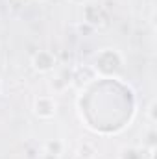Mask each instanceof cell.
Instances as JSON below:
<instances>
[{
  "label": "cell",
  "mask_w": 157,
  "mask_h": 159,
  "mask_svg": "<svg viewBox=\"0 0 157 159\" xmlns=\"http://www.w3.org/2000/svg\"><path fill=\"white\" fill-rule=\"evenodd\" d=\"M98 78H115L124 69V56L117 48H104L94 56L91 65Z\"/></svg>",
  "instance_id": "6da1fadb"
},
{
  "label": "cell",
  "mask_w": 157,
  "mask_h": 159,
  "mask_svg": "<svg viewBox=\"0 0 157 159\" xmlns=\"http://www.w3.org/2000/svg\"><path fill=\"white\" fill-rule=\"evenodd\" d=\"M0 93H2V83H0Z\"/></svg>",
  "instance_id": "5bb4252c"
},
{
  "label": "cell",
  "mask_w": 157,
  "mask_h": 159,
  "mask_svg": "<svg viewBox=\"0 0 157 159\" xmlns=\"http://www.w3.org/2000/svg\"><path fill=\"white\" fill-rule=\"evenodd\" d=\"M81 19H83V22L91 24L92 28H100V26L105 24V13H104V9L100 6L89 4V2L83 6V17Z\"/></svg>",
  "instance_id": "5b68a950"
},
{
  "label": "cell",
  "mask_w": 157,
  "mask_h": 159,
  "mask_svg": "<svg viewBox=\"0 0 157 159\" xmlns=\"http://www.w3.org/2000/svg\"><path fill=\"white\" fill-rule=\"evenodd\" d=\"M157 102L155 100H152L150 104H148V109H146V115H148V120L154 124V122H157Z\"/></svg>",
  "instance_id": "30bf717a"
},
{
  "label": "cell",
  "mask_w": 157,
  "mask_h": 159,
  "mask_svg": "<svg viewBox=\"0 0 157 159\" xmlns=\"http://www.w3.org/2000/svg\"><path fill=\"white\" fill-rule=\"evenodd\" d=\"M76 30H78L79 35H85V37H89V35H92V34L96 32V28H92L91 24H87V22H83V20L76 24Z\"/></svg>",
  "instance_id": "9c48e42d"
},
{
  "label": "cell",
  "mask_w": 157,
  "mask_h": 159,
  "mask_svg": "<svg viewBox=\"0 0 157 159\" xmlns=\"http://www.w3.org/2000/svg\"><path fill=\"white\" fill-rule=\"evenodd\" d=\"M69 2H70V4H74V6H85L89 0H69Z\"/></svg>",
  "instance_id": "8fae6325"
},
{
  "label": "cell",
  "mask_w": 157,
  "mask_h": 159,
  "mask_svg": "<svg viewBox=\"0 0 157 159\" xmlns=\"http://www.w3.org/2000/svg\"><path fill=\"white\" fill-rule=\"evenodd\" d=\"M57 57L52 50H39L32 56V69L39 74H48L56 69Z\"/></svg>",
  "instance_id": "3957f363"
},
{
  "label": "cell",
  "mask_w": 157,
  "mask_h": 159,
  "mask_svg": "<svg viewBox=\"0 0 157 159\" xmlns=\"http://www.w3.org/2000/svg\"><path fill=\"white\" fill-rule=\"evenodd\" d=\"M41 159H59V157H57V156H52V154H46V152H43Z\"/></svg>",
  "instance_id": "7c38bea8"
},
{
  "label": "cell",
  "mask_w": 157,
  "mask_h": 159,
  "mask_svg": "<svg viewBox=\"0 0 157 159\" xmlns=\"http://www.w3.org/2000/svg\"><path fill=\"white\" fill-rule=\"evenodd\" d=\"M44 152L46 154H52V156H57L61 157L63 152H65V143L61 139H50L44 143Z\"/></svg>",
  "instance_id": "8992f818"
},
{
  "label": "cell",
  "mask_w": 157,
  "mask_h": 159,
  "mask_svg": "<svg viewBox=\"0 0 157 159\" xmlns=\"http://www.w3.org/2000/svg\"><path fill=\"white\" fill-rule=\"evenodd\" d=\"M34 2H37V4H44V2H48V0H34Z\"/></svg>",
  "instance_id": "4fadbf2b"
},
{
  "label": "cell",
  "mask_w": 157,
  "mask_h": 159,
  "mask_svg": "<svg viewBox=\"0 0 157 159\" xmlns=\"http://www.w3.org/2000/svg\"><path fill=\"white\" fill-rule=\"evenodd\" d=\"M96 148L91 144V143H81L78 148V157L79 159H94L96 157Z\"/></svg>",
  "instance_id": "ba28073f"
},
{
  "label": "cell",
  "mask_w": 157,
  "mask_h": 159,
  "mask_svg": "<svg viewBox=\"0 0 157 159\" xmlns=\"http://www.w3.org/2000/svg\"><path fill=\"white\" fill-rule=\"evenodd\" d=\"M34 113L41 120H50L57 113V102L50 94H39L34 100Z\"/></svg>",
  "instance_id": "7a4b0ae2"
},
{
  "label": "cell",
  "mask_w": 157,
  "mask_h": 159,
  "mask_svg": "<svg viewBox=\"0 0 157 159\" xmlns=\"http://www.w3.org/2000/svg\"><path fill=\"white\" fill-rule=\"evenodd\" d=\"M118 159H144V154L141 148L135 146H124L118 154Z\"/></svg>",
  "instance_id": "52a82bcc"
},
{
  "label": "cell",
  "mask_w": 157,
  "mask_h": 159,
  "mask_svg": "<svg viewBox=\"0 0 157 159\" xmlns=\"http://www.w3.org/2000/svg\"><path fill=\"white\" fill-rule=\"evenodd\" d=\"M98 78L94 69L91 65H81V67H76L72 69V74H70V85L74 87H87L89 83H92L94 80Z\"/></svg>",
  "instance_id": "277c9868"
}]
</instances>
